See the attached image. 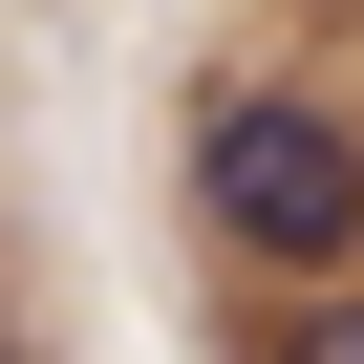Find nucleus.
Here are the masks:
<instances>
[{
	"instance_id": "1",
	"label": "nucleus",
	"mask_w": 364,
	"mask_h": 364,
	"mask_svg": "<svg viewBox=\"0 0 364 364\" xmlns=\"http://www.w3.org/2000/svg\"><path fill=\"white\" fill-rule=\"evenodd\" d=\"M193 215H215V257H257V279H343V257H364V129H343L321 86H215V107H193Z\"/></svg>"
},
{
	"instance_id": "2",
	"label": "nucleus",
	"mask_w": 364,
	"mask_h": 364,
	"mask_svg": "<svg viewBox=\"0 0 364 364\" xmlns=\"http://www.w3.org/2000/svg\"><path fill=\"white\" fill-rule=\"evenodd\" d=\"M279 364H364V300H321V321H279Z\"/></svg>"
}]
</instances>
